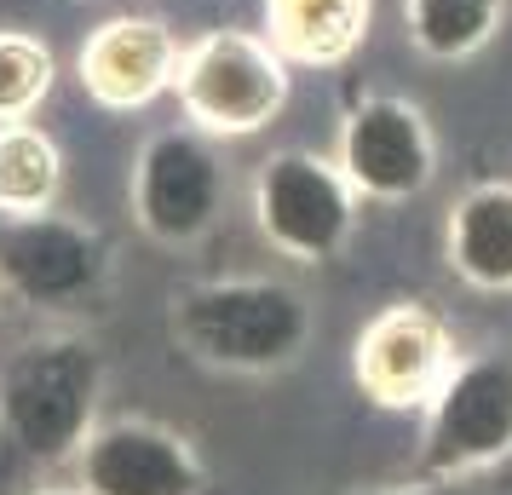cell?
<instances>
[{
	"label": "cell",
	"mask_w": 512,
	"mask_h": 495,
	"mask_svg": "<svg viewBox=\"0 0 512 495\" xmlns=\"http://www.w3.org/2000/svg\"><path fill=\"white\" fill-rule=\"evenodd\" d=\"M167 329L213 375H282L311 340V306L282 277H213L173 294Z\"/></svg>",
	"instance_id": "obj_1"
},
{
	"label": "cell",
	"mask_w": 512,
	"mask_h": 495,
	"mask_svg": "<svg viewBox=\"0 0 512 495\" xmlns=\"http://www.w3.org/2000/svg\"><path fill=\"white\" fill-rule=\"evenodd\" d=\"M104 352L75 329H47L18 340L0 363V444L35 467L75 461L98 426Z\"/></svg>",
	"instance_id": "obj_2"
},
{
	"label": "cell",
	"mask_w": 512,
	"mask_h": 495,
	"mask_svg": "<svg viewBox=\"0 0 512 495\" xmlns=\"http://www.w3.org/2000/svg\"><path fill=\"white\" fill-rule=\"evenodd\" d=\"M294 64L282 58L265 29H208L179 58L173 98L196 133L208 139H254L288 110Z\"/></svg>",
	"instance_id": "obj_3"
},
{
	"label": "cell",
	"mask_w": 512,
	"mask_h": 495,
	"mask_svg": "<svg viewBox=\"0 0 512 495\" xmlns=\"http://www.w3.org/2000/svg\"><path fill=\"white\" fill-rule=\"evenodd\" d=\"M501 461H512V352H472L420 409L415 467L426 484H466Z\"/></svg>",
	"instance_id": "obj_4"
},
{
	"label": "cell",
	"mask_w": 512,
	"mask_h": 495,
	"mask_svg": "<svg viewBox=\"0 0 512 495\" xmlns=\"http://www.w3.org/2000/svg\"><path fill=\"white\" fill-rule=\"evenodd\" d=\"M363 196L346 167L317 150H277L254 173V225L294 265H328L357 231Z\"/></svg>",
	"instance_id": "obj_5"
},
{
	"label": "cell",
	"mask_w": 512,
	"mask_h": 495,
	"mask_svg": "<svg viewBox=\"0 0 512 495\" xmlns=\"http://www.w3.org/2000/svg\"><path fill=\"white\" fill-rule=\"evenodd\" d=\"M116 254L98 225L75 213H35L0 225V288L29 311H87L110 288Z\"/></svg>",
	"instance_id": "obj_6"
},
{
	"label": "cell",
	"mask_w": 512,
	"mask_h": 495,
	"mask_svg": "<svg viewBox=\"0 0 512 495\" xmlns=\"http://www.w3.org/2000/svg\"><path fill=\"white\" fill-rule=\"evenodd\" d=\"M219 139L196 133V127H162L150 133L127 179V202L133 219L150 242L162 248H190L213 231L219 202H225V167H219Z\"/></svg>",
	"instance_id": "obj_7"
},
{
	"label": "cell",
	"mask_w": 512,
	"mask_h": 495,
	"mask_svg": "<svg viewBox=\"0 0 512 495\" xmlns=\"http://www.w3.org/2000/svg\"><path fill=\"white\" fill-rule=\"evenodd\" d=\"M455 363V334L426 300L380 306L351 340V380L374 409H426Z\"/></svg>",
	"instance_id": "obj_8"
},
{
	"label": "cell",
	"mask_w": 512,
	"mask_h": 495,
	"mask_svg": "<svg viewBox=\"0 0 512 495\" xmlns=\"http://www.w3.org/2000/svg\"><path fill=\"white\" fill-rule=\"evenodd\" d=\"M334 162L363 202H415L438 173V133L415 98L369 93L340 121Z\"/></svg>",
	"instance_id": "obj_9"
},
{
	"label": "cell",
	"mask_w": 512,
	"mask_h": 495,
	"mask_svg": "<svg viewBox=\"0 0 512 495\" xmlns=\"http://www.w3.org/2000/svg\"><path fill=\"white\" fill-rule=\"evenodd\" d=\"M75 484L87 495H202L208 472L185 432L144 415H116L75 449Z\"/></svg>",
	"instance_id": "obj_10"
},
{
	"label": "cell",
	"mask_w": 512,
	"mask_h": 495,
	"mask_svg": "<svg viewBox=\"0 0 512 495\" xmlns=\"http://www.w3.org/2000/svg\"><path fill=\"white\" fill-rule=\"evenodd\" d=\"M179 58H185V47H179V35L162 18L121 12V18H104L81 41V52H75V81H81V93L93 98L98 110L133 116V110H150L156 98L173 93Z\"/></svg>",
	"instance_id": "obj_11"
},
{
	"label": "cell",
	"mask_w": 512,
	"mask_h": 495,
	"mask_svg": "<svg viewBox=\"0 0 512 495\" xmlns=\"http://www.w3.org/2000/svg\"><path fill=\"white\" fill-rule=\"evenodd\" d=\"M449 271L478 294H512V179H484L455 196L443 225Z\"/></svg>",
	"instance_id": "obj_12"
},
{
	"label": "cell",
	"mask_w": 512,
	"mask_h": 495,
	"mask_svg": "<svg viewBox=\"0 0 512 495\" xmlns=\"http://www.w3.org/2000/svg\"><path fill=\"white\" fill-rule=\"evenodd\" d=\"M374 29V0H265V41L294 70H340Z\"/></svg>",
	"instance_id": "obj_13"
},
{
	"label": "cell",
	"mask_w": 512,
	"mask_h": 495,
	"mask_svg": "<svg viewBox=\"0 0 512 495\" xmlns=\"http://www.w3.org/2000/svg\"><path fill=\"white\" fill-rule=\"evenodd\" d=\"M64 196V150L41 121L0 127V225L52 213Z\"/></svg>",
	"instance_id": "obj_14"
},
{
	"label": "cell",
	"mask_w": 512,
	"mask_h": 495,
	"mask_svg": "<svg viewBox=\"0 0 512 495\" xmlns=\"http://www.w3.org/2000/svg\"><path fill=\"white\" fill-rule=\"evenodd\" d=\"M507 0H403V29L420 58L432 64H461L501 35Z\"/></svg>",
	"instance_id": "obj_15"
},
{
	"label": "cell",
	"mask_w": 512,
	"mask_h": 495,
	"mask_svg": "<svg viewBox=\"0 0 512 495\" xmlns=\"http://www.w3.org/2000/svg\"><path fill=\"white\" fill-rule=\"evenodd\" d=\"M58 58L41 35L29 29H0V127L6 121H35V110L52 98Z\"/></svg>",
	"instance_id": "obj_16"
},
{
	"label": "cell",
	"mask_w": 512,
	"mask_h": 495,
	"mask_svg": "<svg viewBox=\"0 0 512 495\" xmlns=\"http://www.w3.org/2000/svg\"><path fill=\"white\" fill-rule=\"evenodd\" d=\"M392 495H472V490H461V484H426L420 478L415 490H392Z\"/></svg>",
	"instance_id": "obj_17"
},
{
	"label": "cell",
	"mask_w": 512,
	"mask_h": 495,
	"mask_svg": "<svg viewBox=\"0 0 512 495\" xmlns=\"http://www.w3.org/2000/svg\"><path fill=\"white\" fill-rule=\"evenodd\" d=\"M29 495H87V490H81V484H70V490H58V484H52V490H29Z\"/></svg>",
	"instance_id": "obj_18"
},
{
	"label": "cell",
	"mask_w": 512,
	"mask_h": 495,
	"mask_svg": "<svg viewBox=\"0 0 512 495\" xmlns=\"http://www.w3.org/2000/svg\"><path fill=\"white\" fill-rule=\"evenodd\" d=\"M0 300H6V288H0Z\"/></svg>",
	"instance_id": "obj_19"
}]
</instances>
